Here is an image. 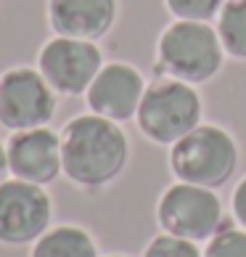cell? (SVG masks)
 Instances as JSON below:
<instances>
[{"label": "cell", "mask_w": 246, "mask_h": 257, "mask_svg": "<svg viewBox=\"0 0 246 257\" xmlns=\"http://www.w3.org/2000/svg\"><path fill=\"white\" fill-rule=\"evenodd\" d=\"M8 170L14 178L27 183L48 186L59 173H64L61 162V138L53 130H16L8 141Z\"/></svg>", "instance_id": "obj_9"}, {"label": "cell", "mask_w": 246, "mask_h": 257, "mask_svg": "<svg viewBox=\"0 0 246 257\" xmlns=\"http://www.w3.org/2000/svg\"><path fill=\"white\" fill-rule=\"evenodd\" d=\"M146 82L135 66L130 64H106L101 66L96 80L88 88V106L93 114H101L106 119L125 122L138 114V106L143 101Z\"/></svg>", "instance_id": "obj_10"}, {"label": "cell", "mask_w": 246, "mask_h": 257, "mask_svg": "<svg viewBox=\"0 0 246 257\" xmlns=\"http://www.w3.org/2000/svg\"><path fill=\"white\" fill-rule=\"evenodd\" d=\"M169 167L183 183L220 188L238 167V146L228 130L198 125L183 136L169 151Z\"/></svg>", "instance_id": "obj_3"}, {"label": "cell", "mask_w": 246, "mask_h": 257, "mask_svg": "<svg viewBox=\"0 0 246 257\" xmlns=\"http://www.w3.org/2000/svg\"><path fill=\"white\" fill-rule=\"evenodd\" d=\"M204 257H246V231L222 223V228L206 244Z\"/></svg>", "instance_id": "obj_14"}, {"label": "cell", "mask_w": 246, "mask_h": 257, "mask_svg": "<svg viewBox=\"0 0 246 257\" xmlns=\"http://www.w3.org/2000/svg\"><path fill=\"white\" fill-rule=\"evenodd\" d=\"M135 119L146 138L162 146H172L198 127L201 98H198L196 88H191V82L175 77L159 80L146 88Z\"/></svg>", "instance_id": "obj_4"}, {"label": "cell", "mask_w": 246, "mask_h": 257, "mask_svg": "<svg viewBox=\"0 0 246 257\" xmlns=\"http://www.w3.org/2000/svg\"><path fill=\"white\" fill-rule=\"evenodd\" d=\"M111 257H122V254H111Z\"/></svg>", "instance_id": "obj_19"}, {"label": "cell", "mask_w": 246, "mask_h": 257, "mask_svg": "<svg viewBox=\"0 0 246 257\" xmlns=\"http://www.w3.org/2000/svg\"><path fill=\"white\" fill-rule=\"evenodd\" d=\"M143 257H204L198 252L196 241H188V239H180V236H156L154 241L146 246Z\"/></svg>", "instance_id": "obj_16"}, {"label": "cell", "mask_w": 246, "mask_h": 257, "mask_svg": "<svg viewBox=\"0 0 246 257\" xmlns=\"http://www.w3.org/2000/svg\"><path fill=\"white\" fill-rule=\"evenodd\" d=\"M233 215H235V220H238V225L246 231V178L233 191Z\"/></svg>", "instance_id": "obj_17"}, {"label": "cell", "mask_w": 246, "mask_h": 257, "mask_svg": "<svg viewBox=\"0 0 246 257\" xmlns=\"http://www.w3.org/2000/svg\"><path fill=\"white\" fill-rule=\"evenodd\" d=\"M8 173V151L0 146V183H3V178Z\"/></svg>", "instance_id": "obj_18"}, {"label": "cell", "mask_w": 246, "mask_h": 257, "mask_svg": "<svg viewBox=\"0 0 246 257\" xmlns=\"http://www.w3.org/2000/svg\"><path fill=\"white\" fill-rule=\"evenodd\" d=\"M101 51L93 40H77V37H53L40 51V74L53 90L66 96L88 93L90 82L101 72Z\"/></svg>", "instance_id": "obj_8"}, {"label": "cell", "mask_w": 246, "mask_h": 257, "mask_svg": "<svg viewBox=\"0 0 246 257\" xmlns=\"http://www.w3.org/2000/svg\"><path fill=\"white\" fill-rule=\"evenodd\" d=\"M228 0H167V8L185 22H209L222 11Z\"/></svg>", "instance_id": "obj_15"}, {"label": "cell", "mask_w": 246, "mask_h": 257, "mask_svg": "<svg viewBox=\"0 0 246 257\" xmlns=\"http://www.w3.org/2000/svg\"><path fill=\"white\" fill-rule=\"evenodd\" d=\"M127 136L114 119L82 114L64 127L61 162L69 180L85 188L111 183L127 165Z\"/></svg>", "instance_id": "obj_1"}, {"label": "cell", "mask_w": 246, "mask_h": 257, "mask_svg": "<svg viewBox=\"0 0 246 257\" xmlns=\"http://www.w3.org/2000/svg\"><path fill=\"white\" fill-rule=\"evenodd\" d=\"M32 257H98V249L82 228L59 225L37 239Z\"/></svg>", "instance_id": "obj_12"}, {"label": "cell", "mask_w": 246, "mask_h": 257, "mask_svg": "<svg viewBox=\"0 0 246 257\" xmlns=\"http://www.w3.org/2000/svg\"><path fill=\"white\" fill-rule=\"evenodd\" d=\"M56 111V93L35 69H11L0 77V125L8 130L45 127Z\"/></svg>", "instance_id": "obj_6"}, {"label": "cell", "mask_w": 246, "mask_h": 257, "mask_svg": "<svg viewBox=\"0 0 246 257\" xmlns=\"http://www.w3.org/2000/svg\"><path fill=\"white\" fill-rule=\"evenodd\" d=\"M222 43L206 22L177 19L159 37V72L183 82H206L222 66Z\"/></svg>", "instance_id": "obj_2"}, {"label": "cell", "mask_w": 246, "mask_h": 257, "mask_svg": "<svg viewBox=\"0 0 246 257\" xmlns=\"http://www.w3.org/2000/svg\"><path fill=\"white\" fill-rule=\"evenodd\" d=\"M48 19L56 35L98 40L117 19V0H51Z\"/></svg>", "instance_id": "obj_11"}, {"label": "cell", "mask_w": 246, "mask_h": 257, "mask_svg": "<svg viewBox=\"0 0 246 257\" xmlns=\"http://www.w3.org/2000/svg\"><path fill=\"white\" fill-rule=\"evenodd\" d=\"M159 225L188 241H206L222 228V204L212 188L175 183L159 199Z\"/></svg>", "instance_id": "obj_5"}, {"label": "cell", "mask_w": 246, "mask_h": 257, "mask_svg": "<svg viewBox=\"0 0 246 257\" xmlns=\"http://www.w3.org/2000/svg\"><path fill=\"white\" fill-rule=\"evenodd\" d=\"M217 35L225 53L246 59V0H228L217 14Z\"/></svg>", "instance_id": "obj_13"}, {"label": "cell", "mask_w": 246, "mask_h": 257, "mask_svg": "<svg viewBox=\"0 0 246 257\" xmlns=\"http://www.w3.org/2000/svg\"><path fill=\"white\" fill-rule=\"evenodd\" d=\"M51 199L43 186L27 180H3L0 183V241L30 244L48 231Z\"/></svg>", "instance_id": "obj_7"}]
</instances>
